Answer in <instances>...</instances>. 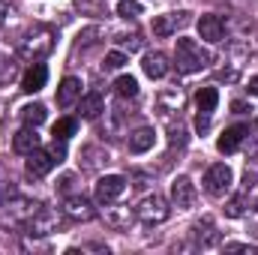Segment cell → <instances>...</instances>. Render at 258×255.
Wrapping results in <instances>:
<instances>
[{"label":"cell","mask_w":258,"mask_h":255,"mask_svg":"<svg viewBox=\"0 0 258 255\" xmlns=\"http://www.w3.org/2000/svg\"><path fill=\"white\" fill-rule=\"evenodd\" d=\"M51 48H54V33H51L48 27H33V30L21 39L18 54H21L27 63H39Z\"/></svg>","instance_id":"1"},{"label":"cell","mask_w":258,"mask_h":255,"mask_svg":"<svg viewBox=\"0 0 258 255\" xmlns=\"http://www.w3.org/2000/svg\"><path fill=\"white\" fill-rule=\"evenodd\" d=\"M174 63L180 72L192 75V72H201L204 66L210 63V54L195 42V39H177V48H174Z\"/></svg>","instance_id":"2"},{"label":"cell","mask_w":258,"mask_h":255,"mask_svg":"<svg viewBox=\"0 0 258 255\" xmlns=\"http://www.w3.org/2000/svg\"><path fill=\"white\" fill-rule=\"evenodd\" d=\"M135 216L144 222V225H159V222H165L168 216H171V207H168V201L162 198V195H144L141 201H138V207H135Z\"/></svg>","instance_id":"3"},{"label":"cell","mask_w":258,"mask_h":255,"mask_svg":"<svg viewBox=\"0 0 258 255\" xmlns=\"http://www.w3.org/2000/svg\"><path fill=\"white\" fill-rule=\"evenodd\" d=\"M204 192L207 195H213V198H222V195H228L231 192V183H234V174H231V168L225 165V162H216V165H210L207 171H204Z\"/></svg>","instance_id":"4"},{"label":"cell","mask_w":258,"mask_h":255,"mask_svg":"<svg viewBox=\"0 0 258 255\" xmlns=\"http://www.w3.org/2000/svg\"><path fill=\"white\" fill-rule=\"evenodd\" d=\"M126 192V177L123 174H105L96 180V201L99 204H111Z\"/></svg>","instance_id":"5"},{"label":"cell","mask_w":258,"mask_h":255,"mask_svg":"<svg viewBox=\"0 0 258 255\" xmlns=\"http://www.w3.org/2000/svg\"><path fill=\"white\" fill-rule=\"evenodd\" d=\"M24 228H27L30 237H45V234L57 231V213L48 210V207H39V210L24 222Z\"/></svg>","instance_id":"6"},{"label":"cell","mask_w":258,"mask_h":255,"mask_svg":"<svg viewBox=\"0 0 258 255\" xmlns=\"http://www.w3.org/2000/svg\"><path fill=\"white\" fill-rule=\"evenodd\" d=\"M63 213L72 219V222H90V219L96 216L93 201L84 198V195H69V198L63 201Z\"/></svg>","instance_id":"7"},{"label":"cell","mask_w":258,"mask_h":255,"mask_svg":"<svg viewBox=\"0 0 258 255\" xmlns=\"http://www.w3.org/2000/svg\"><path fill=\"white\" fill-rule=\"evenodd\" d=\"M195 198H198L195 183L186 177V174H180V177L171 183V204H174V207H180V210H189V207L195 204Z\"/></svg>","instance_id":"8"},{"label":"cell","mask_w":258,"mask_h":255,"mask_svg":"<svg viewBox=\"0 0 258 255\" xmlns=\"http://www.w3.org/2000/svg\"><path fill=\"white\" fill-rule=\"evenodd\" d=\"M192 18H189V12H168V15H156L153 18V33L156 36H171V33H177L180 27H186Z\"/></svg>","instance_id":"9"},{"label":"cell","mask_w":258,"mask_h":255,"mask_svg":"<svg viewBox=\"0 0 258 255\" xmlns=\"http://www.w3.org/2000/svg\"><path fill=\"white\" fill-rule=\"evenodd\" d=\"M198 36L204 39V42H222V36H225V21L219 18V15H201L198 18Z\"/></svg>","instance_id":"10"},{"label":"cell","mask_w":258,"mask_h":255,"mask_svg":"<svg viewBox=\"0 0 258 255\" xmlns=\"http://www.w3.org/2000/svg\"><path fill=\"white\" fill-rule=\"evenodd\" d=\"M51 168H54V159H51L48 150H33V153H27V165H24L27 177L39 180V177H45Z\"/></svg>","instance_id":"11"},{"label":"cell","mask_w":258,"mask_h":255,"mask_svg":"<svg viewBox=\"0 0 258 255\" xmlns=\"http://www.w3.org/2000/svg\"><path fill=\"white\" fill-rule=\"evenodd\" d=\"M183 87H162L159 90V96H156V108L162 111V114H174V111H180L183 108Z\"/></svg>","instance_id":"12"},{"label":"cell","mask_w":258,"mask_h":255,"mask_svg":"<svg viewBox=\"0 0 258 255\" xmlns=\"http://www.w3.org/2000/svg\"><path fill=\"white\" fill-rule=\"evenodd\" d=\"M246 135H249V126H243V123L228 126L222 135H219V141H216L219 153H234V150H240V144H243V138H246Z\"/></svg>","instance_id":"13"},{"label":"cell","mask_w":258,"mask_h":255,"mask_svg":"<svg viewBox=\"0 0 258 255\" xmlns=\"http://www.w3.org/2000/svg\"><path fill=\"white\" fill-rule=\"evenodd\" d=\"M105 222L111 225V228H117V231H126L129 225L135 222V210H129L123 204H105Z\"/></svg>","instance_id":"14"},{"label":"cell","mask_w":258,"mask_h":255,"mask_svg":"<svg viewBox=\"0 0 258 255\" xmlns=\"http://www.w3.org/2000/svg\"><path fill=\"white\" fill-rule=\"evenodd\" d=\"M45 81H48V69L42 63H30V69L21 75V90L24 93H39L45 87Z\"/></svg>","instance_id":"15"},{"label":"cell","mask_w":258,"mask_h":255,"mask_svg":"<svg viewBox=\"0 0 258 255\" xmlns=\"http://www.w3.org/2000/svg\"><path fill=\"white\" fill-rule=\"evenodd\" d=\"M39 144H42V141H39V135H36V126H24L21 132H15V138H12V150L21 153V156L39 150Z\"/></svg>","instance_id":"16"},{"label":"cell","mask_w":258,"mask_h":255,"mask_svg":"<svg viewBox=\"0 0 258 255\" xmlns=\"http://www.w3.org/2000/svg\"><path fill=\"white\" fill-rule=\"evenodd\" d=\"M78 111H81V117L84 120H96L102 111H105V99H102V93H84L81 96V102H78Z\"/></svg>","instance_id":"17"},{"label":"cell","mask_w":258,"mask_h":255,"mask_svg":"<svg viewBox=\"0 0 258 255\" xmlns=\"http://www.w3.org/2000/svg\"><path fill=\"white\" fill-rule=\"evenodd\" d=\"M141 69H144L147 78H165L168 75V57L162 51H150V54H144Z\"/></svg>","instance_id":"18"},{"label":"cell","mask_w":258,"mask_h":255,"mask_svg":"<svg viewBox=\"0 0 258 255\" xmlns=\"http://www.w3.org/2000/svg\"><path fill=\"white\" fill-rule=\"evenodd\" d=\"M75 99H81V81L69 75V78L60 81V87H57V105L60 108H69Z\"/></svg>","instance_id":"19"},{"label":"cell","mask_w":258,"mask_h":255,"mask_svg":"<svg viewBox=\"0 0 258 255\" xmlns=\"http://www.w3.org/2000/svg\"><path fill=\"white\" fill-rule=\"evenodd\" d=\"M42 204H36V201H27V198H15L12 204H9V219L12 222H18V225H24L36 210H39Z\"/></svg>","instance_id":"20"},{"label":"cell","mask_w":258,"mask_h":255,"mask_svg":"<svg viewBox=\"0 0 258 255\" xmlns=\"http://www.w3.org/2000/svg\"><path fill=\"white\" fill-rule=\"evenodd\" d=\"M153 141H156V135H153V129L150 126H141L135 129L132 135H129V153H147L150 147H153Z\"/></svg>","instance_id":"21"},{"label":"cell","mask_w":258,"mask_h":255,"mask_svg":"<svg viewBox=\"0 0 258 255\" xmlns=\"http://www.w3.org/2000/svg\"><path fill=\"white\" fill-rule=\"evenodd\" d=\"M216 102H219V90L216 87H201L195 93V105H198L201 114H213L216 111Z\"/></svg>","instance_id":"22"},{"label":"cell","mask_w":258,"mask_h":255,"mask_svg":"<svg viewBox=\"0 0 258 255\" xmlns=\"http://www.w3.org/2000/svg\"><path fill=\"white\" fill-rule=\"evenodd\" d=\"M195 240L201 243V246H213L216 243V228H213V222L210 219H201V222H195Z\"/></svg>","instance_id":"23"},{"label":"cell","mask_w":258,"mask_h":255,"mask_svg":"<svg viewBox=\"0 0 258 255\" xmlns=\"http://www.w3.org/2000/svg\"><path fill=\"white\" fill-rule=\"evenodd\" d=\"M45 117H48V114H45V105H39V102L21 108V120H24V126H39Z\"/></svg>","instance_id":"24"},{"label":"cell","mask_w":258,"mask_h":255,"mask_svg":"<svg viewBox=\"0 0 258 255\" xmlns=\"http://www.w3.org/2000/svg\"><path fill=\"white\" fill-rule=\"evenodd\" d=\"M114 90H117V96H123V99H132V96L138 93V81H135L132 75H120V78L114 81Z\"/></svg>","instance_id":"25"},{"label":"cell","mask_w":258,"mask_h":255,"mask_svg":"<svg viewBox=\"0 0 258 255\" xmlns=\"http://www.w3.org/2000/svg\"><path fill=\"white\" fill-rule=\"evenodd\" d=\"M117 15H120V18H138V15H141V3H138V0H120V3H117Z\"/></svg>","instance_id":"26"},{"label":"cell","mask_w":258,"mask_h":255,"mask_svg":"<svg viewBox=\"0 0 258 255\" xmlns=\"http://www.w3.org/2000/svg\"><path fill=\"white\" fill-rule=\"evenodd\" d=\"M69 135H75V120H72V117H60V120L54 123V138H57V141H66Z\"/></svg>","instance_id":"27"},{"label":"cell","mask_w":258,"mask_h":255,"mask_svg":"<svg viewBox=\"0 0 258 255\" xmlns=\"http://www.w3.org/2000/svg\"><path fill=\"white\" fill-rule=\"evenodd\" d=\"M123 63H126V54H123V51H108V54H105V63H102V69L114 72V69H120Z\"/></svg>","instance_id":"28"},{"label":"cell","mask_w":258,"mask_h":255,"mask_svg":"<svg viewBox=\"0 0 258 255\" xmlns=\"http://www.w3.org/2000/svg\"><path fill=\"white\" fill-rule=\"evenodd\" d=\"M225 213H228V216H243V195H234V198L225 204Z\"/></svg>","instance_id":"29"},{"label":"cell","mask_w":258,"mask_h":255,"mask_svg":"<svg viewBox=\"0 0 258 255\" xmlns=\"http://www.w3.org/2000/svg\"><path fill=\"white\" fill-rule=\"evenodd\" d=\"M12 72H15V66H12V60L0 54V84H6V81L12 78Z\"/></svg>","instance_id":"30"},{"label":"cell","mask_w":258,"mask_h":255,"mask_svg":"<svg viewBox=\"0 0 258 255\" xmlns=\"http://www.w3.org/2000/svg\"><path fill=\"white\" fill-rule=\"evenodd\" d=\"M48 153H51V159H54V165H57V162H63V156H66V147H63V141H57V138H54V144L48 147Z\"/></svg>","instance_id":"31"},{"label":"cell","mask_w":258,"mask_h":255,"mask_svg":"<svg viewBox=\"0 0 258 255\" xmlns=\"http://www.w3.org/2000/svg\"><path fill=\"white\" fill-rule=\"evenodd\" d=\"M222 249H225V252H255V246H249V243H225V246H222Z\"/></svg>","instance_id":"32"},{"label":"cell","mask_w":258,"mask_h":255,"mask_svg":"<svg viewBox=\"0 0 258 255\" xmlns=\"http://www.w3.org/2000/svg\"><path fill=\"white\" fill-rule=\"evenodd\" d=\"M120 45L129 48V51H135V48H141V39H138V33H132V36H120Z\"/></svg>","instance_id":"33"},{"label":"cell","mask_w":258,"mask_h":255,"mask_svg":"<svg viewBox=\"0 0 258 255\" xmlns=\"http://www.w3.org/2000/svg\"><path fill=\"white\" fill-rule=\"evenodd\" d=\"M255 180H258V174L252 171V168H246V174H243V192L252 189V186H255Z\"/></svg>","instance_id":"34"},{"label":"cell","mask_w":258,"mask_h":255,"mask_svg":"<svg viewBox=\"0 0 258 255\" xmlns=\"http://www.w3.org/2000/svg\"><path fill=\"white\" fill-rule=\"evenodd\" d=\"M9 12H12V6H9V0H0V24H6V18H9Z\"/></svg>","instance_id":"35"},{"label":"cell","mask_w":258,"mask_h":255,"mask_svg":"<svg viewBox=\"0 0 258 255\" xmlns=\"http://www.w3.org/2000/svg\"><path fill=\"white\" fill-rule=\"evenodd\" d=\"M249 93H252V96H258V75H252V78H249Z\"/></svg>","instance_id":"36"},{"label":"cell","mask_w":258,"mask_h":255,"mask_svg":"<svg viewBox=\"0 0 258 255\" xmlns=\"http://www.w3.org/2000/svg\"><path fill=\"white\" fill-rule=\"evenodd\" d=\"M0 204H3V186H0Z\"/></svg>","instance_id":"37"}]
</instances>
